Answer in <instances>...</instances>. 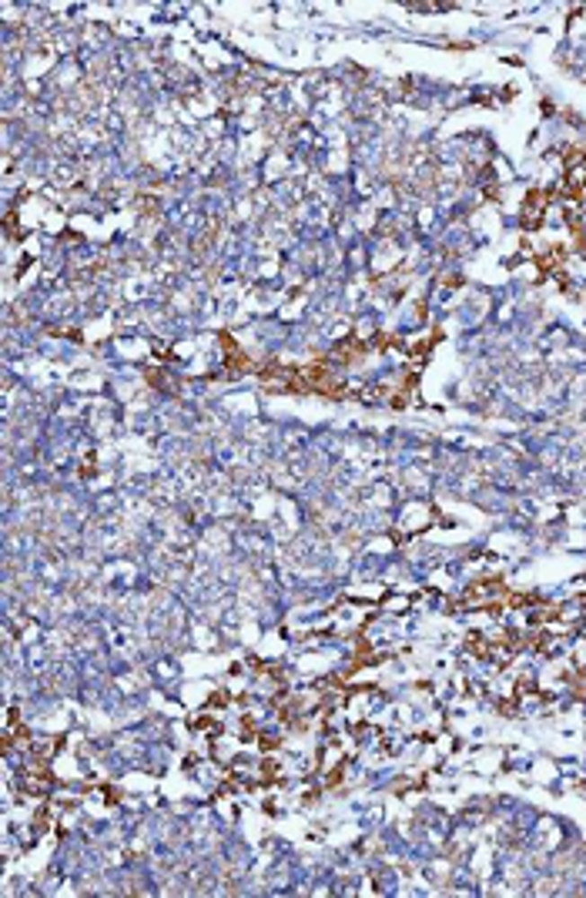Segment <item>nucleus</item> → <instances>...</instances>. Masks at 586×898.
<instances>
[{
  "label": "nucleus",
  "instance_id": "f257e3e1",
  "mask_svg": "<svg viewBox=\"0 0 586 898\" xmlns=\"http://www.w3.org/2000/svg\"><path fill=\"white\" fill-rule=\"evenodd\" d=\"M543 211H546V194L533 192L529 198H526V225H539Z\"/></svg>",
  "mask_w": 586,
  "mask_h": 898
}]
</instances>
